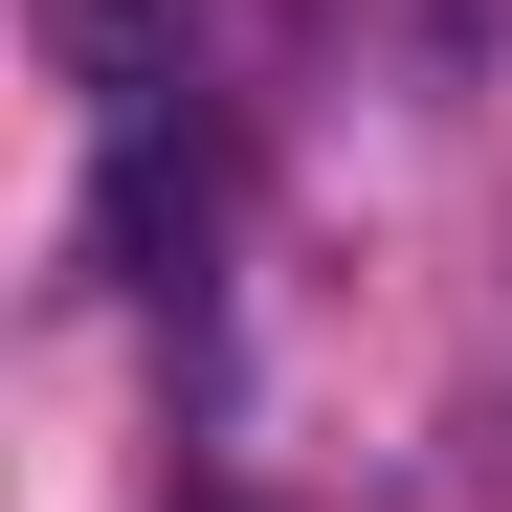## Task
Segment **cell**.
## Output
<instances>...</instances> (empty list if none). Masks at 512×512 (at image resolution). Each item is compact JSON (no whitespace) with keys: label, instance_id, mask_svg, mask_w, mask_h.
Instances as JSON below:
<instances>
[{"label":"cell","instance_id":"obj_1","mask_svg":"<svg viewBox=\"0 0 512 512\" xmlns=\"http://www.w3.org/2000/svg\"><path fill=\"white\" fill-rule=\"evenodd\" d=\"M45 45H67V90H112V112L179 90V0H45Z\"/></svg>","mask_w":512,"mask_h":512}]
</instances>
